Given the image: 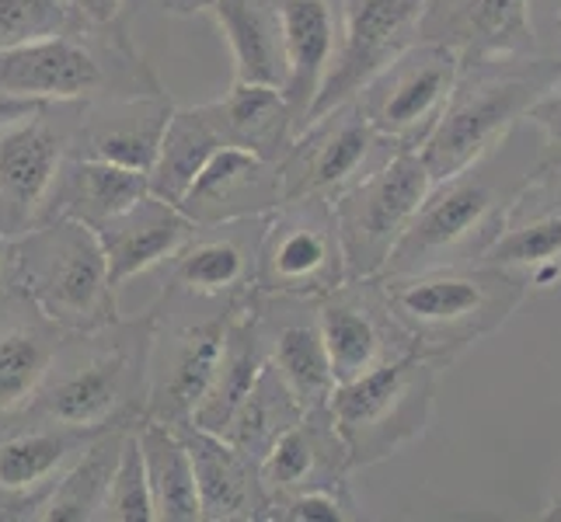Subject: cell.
Wrapping results in <instances>:
<instances>
[{
    "label": "cell",
    "mask_w": 561,
    "mask_h": 522,
    "mask_svg": "<svg viewBox=\"0 0 561 522\" xmlns=\"http://www.w3.org/2000/svg\"><path fill=\"white\" fill-rule=\"evenodd\" d=\"M537 161L540 137L519 123L485 158L433 182L380 276L474 265L506 223L519 192L530 185Z\"/></svg>",
    "instance_id": "cell-1"
},
{
    "label": "cell",
    "mask_w": 561,
    "mask_h": 522,
    "mask_svg": "<svg viewBox=\"0 0 561 522\" xmlns=\"http://www.w3.org/2000/svg\"><path fill=\"white\" fill-rule=\"evenodd\" d=\"M374 279L412 352L439 370L454 366L474 341L495 335L527 300L524 282L481 262Z\"/></svg>",
    "instance_id": "cell-2"
},
{
    "label": "cell",
    "mask_w": 561,
    "mask_h": 522,
    "mask_svg": "<svg viewBox=\"0 0 561 522\" xmlns=\"http://www.w3.org/2000/svg\"><path fill=\"white\" fill-rule=\"evenodd\" d=\"M561 77L558 56H492V60L460 63L457 84L439 123L419 147V158L439 182L495 150L527 119L530 105Z\"/></svg>",
    "instance_id": "cell-3"
},
{
    "label": "cell",
    "mask_w": 561,
    "mask_h": 522,
    "mask_svg": "<svg viewBox=\"0 0 561 522\" xmlns=\"http://www.w3.org/2000/svg\"><path fill=\"white\" fill-rule=\"evenodd\" d=\"M158 314L140 321H115L102 332H88L81 348H56L46 380L25 408L38 421L67 425V429L102 432L119 425L133 404L144 408L147 356Z\"/></svg>",
    "instance_id": "cell-4"
},
{
    "label": "cell",
    "mask_w": 561,
    "mask_h": 522,
    "mask_svg": "<svg viewBox=\"0 0 561 522\" xmlns=\"http://www.w3.org/2000/svg\"><path fill=\"white\" fill-rule=\"evenodd\" d=\"M8 272L38 314L60 332H102L119 321L99 234L77 220H38L8 241Z\"/></svg>",
    "instance_id": "cell-5"
},
{
    "label": "cell",
    "mask_w": 561,
    "mask_h": 522,
    "mask_svg": "<svg viewBox=\"0 0 561 522\" xmlns=\"http://www.w3.org/2000/svg\"><path fill=\"white\" fill-rule=\"evenodd\" d=\"M439 366L415 352L387 359L370 373L335 383L328 418L353 471L377 467L430 432Z\"/></svg>",
    "instance_id": "cell-6"
},
{
    "label": "cell",
    "mask_w": 561,
    "mask_h": 522,
    "mask_svg": "<svg viewBox=\"0 0 561 522\" xmlns=\"http://www.w3.org/2000/svg\"><path fill=\"white\" fill-rule=\"evenodd\" d=\"M433 178L419 150H398L363 182L332 199L345 279H374L383 272L387 258L409 230Z\"/></svg>",
    "instance_id": "cell-7"
},
{
    "label": "cell",
    "mask_w": 561,
    "mask_h": 522,
    "mask_svg": "<svg viewBox=\"0 0 561 522\" xmlns=\"http://www.w3.org/2000/svg\"><path fill=\"white\" fill-rule=\"evenodd\" d=\"M345 282V255L332 199H286L265 217L255 265V293L318 300Z\"/></svg>",
    "instance_id": "cell-8"
},
{
    "label": "cell",
    "mask_w": 561,
    "mask_h": 522,
    "mask_svg": "<svg viewBox=\"0 0 561 522\" xmlns=\"http://www.w3.org/2000/svg\"><path fill=\"white\" fill-rule=\"evenodd\" d=\"M94 32L64 28L56 35L32 38L14 49L0 53V94L14 98H32L43 105H67V102H88L108 94L105 88L115 81L126 94H147L161 91L147 67L140 70H119L105 63V53L91 43Z\"/></svg>",
    "instance_id": "cell-9"
},
{
    "label": "cell",
    "mask_w": 561,
    "mask_h": 522,
    "mask_svg": "<svg viewBox=\"0 0 561 522\" xmlns=\"http://www.w3.org/2000/svg\"><path fill=\"white\" fill-rule=\"evenodd\" d=\"M460 73V53L419 38L356 91V105L398 150H419L439 123Z\"/></svg>",
    "instance_id": "cell-10"
},
{
    "label": "cell",
    "mask_w": 561,
    "mask_h": 522,
    "mask_svg": "<svg viewBox=\"0 0 561 522\" xmlns=\"http://www.w3.org/2000/svg\"><path fill=\"white\" fill-rule=\"evenodd\" d=\"M391 153L398 147L366 123L359 105L353 98L342 102L307 123L276 161L283 202L300 196L335 199L391 161Z\"/></svg>",
    "instance_id": "cell-11"
},
{
    "label": "cell",
    "mask_w": 561,
    "mask_h": 522,
    "mask_svg": "<svg viewBox=\"0 0 561 522\" xmlns=\"http://www.w3.org/2000/svg\"><path fill=\"white\" fill-rule=\"evenodd\" d=\"M425 8H430V0H342L339 56L311 115H307V123L324 115L328 108L356 98V91L380 67H387L398 53L419 43V25Z\"/></svg>",
    "instance_id": "cell-12"
},
{
    "label": "cell",
    "mask_w": 561,
    "mask_h": 522,
    "mask_svg": "<svg viewBox=\"0 0 561 522\" xmlns=\"http://www.w3.org/2000/svg\"><path fill=\"white\" fill-rule=\"evenodd\" d=\"M234 306H230V311H234ZM230 311L220 317L188 321L168 335H161L158 327H153L140 418L164 421L171 429H182V425L192 421L199 401L209 391L213 373H217Z\"/></svg>",
    "instance_id": "cell-13"
},
{
    "label": "cell",
    "mask_w": 561,
    "mask_h": 522,
    "mask_svg": "<svg viewBox=\"0 0 561 522\" xmlns=\"http://www.w3.org/2000/svg\"><path fill=\"white\" fill-rule=\"evenodd\" d=\"M265 217L192 230V237L179 247V255L164 262L168 300H248L255 293V265Z\"/></svg>",
    "instance_id": "cell-14"
},
{
    "label": "cell",
    "mask_w": 561,
    "mask_h": 522,
    "mask_svg": "<svg viewBox=\"0 0 561 522\" xmlns=\"http://www.w3.org/2000/svg\"><path fill=\"white\" fill-rule=\"evenodd\" d=\"M318 327L335 383L356 380L374 366L412 352L409 338L387 311L377 279H345L318 297Z\"/></svg>",
    "instance_id": "cell-15"
},
{
    "label": "cell",
    "mask_w": 561,
    "mask_h": 522,
    "mask_svg": "<svg viewBox=\"0 0 561 522\" xmlns=\"http://www.w3.org/2000/svg\"><path fill=\"white\" fill-rule=\"evenodd\" d=\"M251 306L268 366L283 376L304 411H324L335 391V376L318 327V300L255 293Z\"/></svg>",
    "instance_id": "cell-16"
},
{
    "label": "cell",
    "mask_w": 561,
    "mask_h": 522,
    "mask_svg": "<svg viewBox=\"0 0 561 522\" xmlns=\"http://www.w3.org/2000/svg\"><path fill=\"white\" fill-rule=\"evenodd\" d=\"M478 262L502 268L527 293L561 289V196L537 171Z\"/></svg>",
    "instance_id": "cell-17"
},
{
    "label": "cell",
    "mask_w": 561,
    "mask_h": 522,
    "mask_svg": "<svg viewBox=\"0 0 561 522\" xmlns=\"http://www.w3.org/2000/svg\"><path fill=\"white\" fill-rule=\"evenodd\" d=\"M38 108L0 129V237H22L38 223L56 171L64 164V132Z\"/></svg>",
    "instance_id": "cell-18"
},
{
    "label": "cell",
    "mask_w": 561,
    "mask_h": 522,
    "mask_svg": "<svg viewBox=\"0 0 561 522\" xmlns=\"http://www.w3.org/2000/svg\"><path fill=\"white\" fill-rule=\"evenodd\" d=\"M273 4L286 60L283 98L289 102L300 132L339 56L342 0H273Z\"/></svg>",
    "instance_id": "cell-19"
},
{
    "label": "cell",
    "mask_w": 561,
    "mask_h": 522,
    "mask_svg": "<svg viewBox=\"0 0 561 522\" xmlns=\"http://www.w3.org/2000/svg\"><path fill=\"white\" fill-rule=\"evenodd\" d=\"M283 202L276 161L244 147H220L179 202L196 227L265 217Z\"/></svg>",
    "instance_id": "cell-20"
},
{
    "label": "cell",
    "mask_w": 561,
    "mask_h": 522,
    "mask_svg": "<svg viewBox=\"0 0 561 522\" xmlns=\"http://www.w3.org/2000/svg\"><path fill=\"white\" fill-rule=\"evenodd\" d=\"M419 38L460 53V63L534 53L527 0H430Z\"/></svg>",
    "instance_id": "cell-21"
},
{
    "label": "cell",
    "mask_w": 561,
    "mask_h": 522,
    "mask_svg": "<svg viewBox=\"0 0 561 522\" xmlns=\"http://www.w3.org/2000/svg\"><path fill=\"white\" fill-rule=\"evenodd\" d=\"M192 230H196V223L185 217L182 206L147 192L137 202L108 217L102 227H94V234L102 244L108 279L119 289L123 282L175 258L179 247L192 237Z\"/></svg>",
    "instance_id": "cell-22"
},
{
    "label": "cell",
    "mask_w": 561,
    "mask_h": 522,
    "mask_svg": "<svg viewBox=\"0 0 561 522\" xmlns=\"http://www.w3.org/2000/svg\"><path fill=\"white\" fill-rule=\"evenodd\" d=\"M350 456L328 408L304 411L259 460V480L268 501L307 488H350Z\"/></svg>",
    "instance_id": "cell-23"
},
{
    "label": "cell",
    "mask_w": 561,
    "mask_h": 522,
    "mask_svg": "<svg viewBox=\"0 0 561 522\" xmlns=\"http://www.w3.org/2000/svg\"><path fill=\"white\" fill-rule=\"evenodd\" d=\"M171 105L164 91L147 94H115L112 102L88 108L81 123L84 158H99L129 171H150L164 126L171 119Z\"/></svg>",
    "instance_id": "cell-24"
},
{
    "label": "cell",
    "mask_w": 561,
    "mask_h": 522,
    "mask_svg": "<svg viewBox=\"0 0 561 522\" xmlns=\"http://www.w3.org/2000/svg\"><path fill=\"white\" fill-rule=\"evenodd\" d=\"M182 439L196 471L199 512L206 522H234V519H262L268 498L259 480V460L230 446L227 439L182 425Z\"/></svg>",
    "instance_id": "cell-25"
},
{
    "label": "cell",
    "mask_w": 561,
    "mask_h": 522,
    "mask_svg": "<svg viewBox=\"0 0 561 522\" xmlns=\"http://www.w3.org/2000/svg\"><path fill=\"white\" fill-rule=\"evenodd\" d=\"M150 192L144 171H129L119 164H108L99 158H70L56 171V182L49 188V199L38 220H77L84 227H102L129 202Z\"/></svg>",
    "instance_id": "cell-26"
},
{
    "label": "cell",
    "mask_w": 561,
    "mask_h": 522,
    "mask_svg": "<svg viewBox=\"0 0 561 522\" xmlns=\"http://www.w3.org/2000/svg\"><path fill=\"white\" fill-rule=\"evenodd\" d=\"M99 432L67 429V425L38 421L0 439V495L28 501V509L43 498L56 477L84 453Z\"/></svg>",
    "instance_id": "cell-27"
},
{
    "label": "cell",
    "mask_w": 561,
    "mask_h": 522,
    "mask_svg": "<svg viewBox=\"0 0 561 522\" xmlns=\"http://www.w3.org/2000/svg\"><path fill=\"white\" fill-rule=\"evenodd\" d=\"M255 297V293H251ZM251 297L244 303H238L227 317V332H224V352L217 362V373L209 380V391L199 401L196 415H192V429H203L220 436L227 429V421L234 418V411L241 408V401L248 397V391L255 386L265 359V345L259 335V321H255V306H251Z\"/></svg>",
    "instance_id": "cell-28"
},
{
    "label": "cell",
    "mask_w": 561,
    "mask_h": 522,
    "mask_svg": "<svg viewBox=\"0 0 561 522\" xmlns=\"http://www.w3.org/2000/svg\"><path fill=\"white\" fill-rule=\"evenodd\" d=\"M206 112L213 115L227 147H244L268 161H279L289 140L297 137V119L289 112V102L273 84L234 81L224 98L206 102Z\"/></svg>",
    "instance_id": "cell-29"
},
{
    "label": "cell",
    "mask_w": 561,
    "mask_h": 522,
    "mask_svg": "<svg viewBox=\"0 0 561 522\" xmlns=\"http://www.w3.org/2000/svg\"><path fill=\"white\" fill-rule=\"evenodd\" d=\"M209 18L224 32L234 56V81L273 84L283 91L286 60L273 0H217Z\"/></svg>",
    "instance_id": "cell-30"
},
{
    "label": "cell",
    "mask_w": 561,
    "mask_h": 522,
    "mask_svg": "<svg viewBox=\"0 0 561 522\" xmlns=\"http://www.w3.org/2000/svg\"><path fill=\"white\" fill-rule=\"evenodd\" d=\"M60 327L28 303V314H0V415L22 411L46 380Z\"/></svg>",
    "instance_id": "cell-31"
},
{
    "label": "cell",
    "mask_w": 561,
    "mask_h": 522,
    "mask_svg": "<svg viewBox=\"0 0 561 522\" xmlns=\"http://www.w3.org/2000/svg\"><path fill=\"white\" fill-rule=\"evenodd\" d=\"M137 442L144 453V471L150 485L153 519L161 522H199V495H196V471L179 429L164 421L140 418Z\"/></svg>",
    "instance_id": "cell-32"
},
{
    "label": "cell",
    "mask_w": 561,
    "mask_h": 522,
    "mask_svg": "<svg viewBox=\"0 0 561 522\" xmlns=\"http://www.w3.org/2000/svg\"><path fill=\"white\" fill-rule=\"evenodd\" d=\"M227 140L220 137L217 123L206 112V105L196 108H171V119L164 126V137L158 147V158H153L147 182L153 196H161L164 202H182L188 185L199 178V171L209 164V158Z\"/></svg>",
    "instance_id": "cell-33"
},
{
    "label": "cell",
    "mask_w": 561,
    "mask_h": 522,
    "mask_svg": "<svg viewBox=\"0 0 561 522\" xmlns=\"http://www.w3.org/2000/svg\"><path fill=\"white\" fill-rule=\"evenodd\" d=\"M126 429L112 432V425H108V429H102L99 436H94L84 446V453L77 456L60 477H56V485L35 501L32 506L35 512H28V519H43V522H91V519H99Z\"/></svg>",
    "instance_id": "cell-34"
},
{
    "label": "cell",
    "mask_w": 561,
    "mask_h": 522,
    "mask_svg": "<svg viewBox=\"0 0 561 522\" xmlns=\"http://www.w3.org/2000/svg\"><path fill=\"white\" fill-rule=\"evenodd\" d=\"M300 418H304V408L297 404V397L289 394L283 376L265 362L255 386H251L248 397L241 401L234 418L227 421L220 439H227L230 446H238L241 453L262 460V453Z\"/></svg>",
    "instance_id": "cell-35"
},
{
    "label": "cell",
    "mask_w": 561,
    "mask_h": 522,
    "mask_svg": "<svg viewBox=\"0 0 561 522\" xmlns=\"http://www.w3.org/2000/svg\"><path fill=\"white\" fill-rule=\"evenodd\" d=\"M99 519H112V522H150L153 519L144 453L137 442V425H129L123 436V446H119V456H115L105 506H102Z\"/></svg>",
    "instance_id": "cell-36"
},
{
    "label": "cell",
    "mask_w": 561,
    "mask_h": 522,
    "mask_svg": "<svg viewBox=\"0 0 561 522\" xmlns=\"http://www.w3.org/2000/svg\"><path fill=\"white\" fill-rule=\"evenodd\" d=\"M356 498L350 488H307L268 501L262 519L268 522H345L356 519Z\"/></svg>",
    "instance_id": "cell-37"
},
{
    "label": "cell",
    "mask_w": 561,
    "mask_h": 522,
    "mask_svg": "<svg viewBox=\"0 0 561 522\" xmlns=\"http://www.w3.org/2000/svg\"><path fill=\"white\" fill-rule=\"evenodd\" d=\"M67 28L60 0H0V53Z\"/></svg>",
    "instance_id": "cell-38"
},
{
    "label": "cell",
    "mask_w": 561,
    "mask_h": 522,
    "mask_svg": "<svg viewBox=\"0 0 561 522\" xmlns=\"http://www.w3.org/2000/svg\"><path fill=\"white\" fill-rule=\"evenodd\" d=\"M524 123L540 137L545 153H551V158L561 161V77L530 105Z\"/></svg>",
    "instance_id": "cell-39"
},
{
    "label": "cell",
    "mask_w": 561,
    "mask_h": 522,
    "mask_svg": "<svg viewBox=\"0 0 561 522\" xmlns=\"http://www.w3.org/2000/svg\"><path fill=\"white\" fill-rule=\"evenodd\" d=\"M527 25L534 53L561 60V0H527Z\"/></svg>",
    "instance_id": "cell-40"
},
{
    "label": "cell",
    "mask_w": 561,
    "mask_h": 522,
    "mask_svg": "<svg viewBox=\"0 0 561 522\" xmlns=\"http://www.w3.org/2000/svg\"><path fill=\"white\" fill-rule=\"evenodd\" d=\"M67 14V28L81 32H108L119 22L126 0H60Z\"/></svg>",
    "instance_id": "cell-41"
},
{
    "label": "cell",
    "mask_w": 561,
    "mask_h": 522,
    "mask_svg": "<svg viewBox=\"0 0 561 522\" xmlns=\"http://www.w3.org/2000/svg\"><path fill=\"white\" fill-rule=\"evenodd\" d=\"M38 108H46V105L32 98H14V94H0V129H8L18 119H28Z\"/></svg>",
    "instance_id": "cell-42"
},
{
    "label": "cell",
    "mask_w": 561,
    "mask_h": 522,
    "mask_svg": "<svg viewBox=\"0 0 561 522\" xmlns=\"http://www.w3.org/2000/svg\"><path fill=\"white\" fill-rule=\"evenodd\" d=\"M164 14H179V18H192V14H209V8L217 4V0H153Z\"/></svg>",
    "instance_id": "cell-43"
},
{
    "label": "cell",
    "mask_w": 561,
    "mask_h": 522,
    "mask_svg": "<svg viewBox=\"0 0 561 522\" xmlns=\"http://www.w3.org/2000/svg\"><path fill=\"white\" fill-rule=\"evenodd\" d=\"M537 174L545 178L558 196H561V161L551 158V153H545V147H540V161H537Z\"/></svg>",
    "instance_id": "cell-44"
},
{
    "label": "cell",
    "mask_w": 561,
    "mask_h": 522,
    "mask_svg": "<svg viewBox=\"0 0 561 522\" xmlns=\"http://www.w3.org/2000/svg\"><path fill=\"white\" fill-rule=\"evenodd\" d=\"M540 519H545V522H561V471L551 480V491H548L545 509H540Z\"/></svg>",
    "instance_id": "cell-45"
},
{
    "label": "cell",
    "mask_w": 561,
    "mask_h": 522,
    "mask_svg": "<svg viewBox=\"0 0 561 522\" xmlns=\"http://www.w3.org/2000/svg\"><path fill=\"white\" fill-rule=\"evenodd\" d=\"M8 276V237H0V282Z\"/></svg>",
    "instance_id": "cell-46"
}]
</instances>
